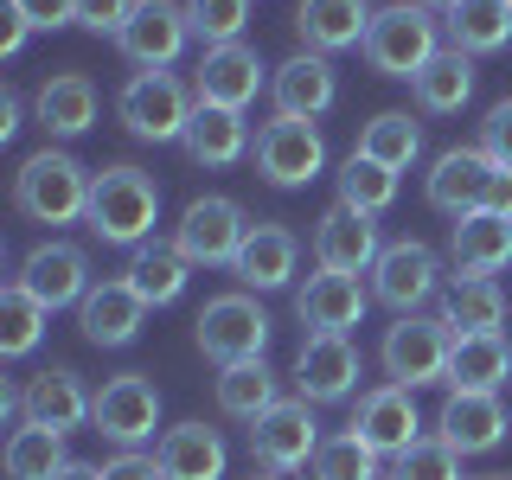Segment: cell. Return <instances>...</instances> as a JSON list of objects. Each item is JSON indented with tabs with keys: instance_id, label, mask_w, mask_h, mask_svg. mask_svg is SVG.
Wrapping results in <instances>:
<instances>
[{
	"instance_id": "6da1fadb",
	"label": "cell",
	"mask_w": 512,
	"mask_h": 480,
	"mask_svg": "<svg viewBox=\"0 0 512 480\" xmlns=\"http://www.w3.org/2000/svg\"><path fill=\"white\" fill-rule=\"evenodd\" d=\"M84 224L103 244H122V250H141L160 224V186L148 180L141 167H103L90 186V212Z\"/></svg>"
},
{
	"instance_id": "7a4b0ae2",
	"label": "cell",
	"mask_w": 512,
	"mask_h": 480,
	"mask_svg": "<svg viewBox=\"0 0 512 480\" xmlns=\"http://www.w3.org/2000/svg\"><path fill=\"white\" fill-rule=\"evenodd\" d=\"M90 186H96V173L64 148H39L13 173V199H20V212L32 224H77L90 212Z\"/></svg>"
},
{
	"instance_id": "3957f363",
	"label": "cell",
	"mask_w": 512,
	"mask_h": 480,
	"mask_svg": "<svg viewBox=\"0 0 512 480\" xmlns=\"http://www.w3.org/2000/svg\"><path fill=\"white\" fill-rule=\"evenodd\" d=\"M436 52H442V26H436V13L416 7V0L378 7L372 26H365V64H372L378 77H416Z\"/></svg>"
},
{
	"instance_id": "277c9868",
	"label": "cell",
	"mask_w": 512,
	"mask_h": 480,
	"mask_svg": "<svg viewBox=\"0 0 512 480\" xmlns=\"http://www.w3.org/2000/svg\"><path fill=\"white\" fill-rule=\"evenodd\" d=\"M384 378L423 391V384H448V359H455V327L442 314H397V327H384Z\"/></svg>"
},
{
	"instance_id": "5b68a950",
	"label": "cell",
	"mask_w": 512,
	"mask_h": 480,
	"mask_svg": "<svg viewBox=\"0 0 512 480\" xmlns=\"http://www.w3.org/2000/svg\"><path fill=\"white\" fill-rule=\"evenodd\" d=\"M122 122L135 141H186L192 128V109H199V96H192L173 71H135L116 96Z\"/></svg>"
},
{
	"instance_id": "8992f818",
	"label": "cell",
	"mask_w": 512,
	"mask_h": 480,
	"mask_svg": "<svg viewBox=\"0 0 512 480\" xmlns=\"http://www.w3.org/2000/svg\"><path fill=\"white\" fill-rule=\"evenodd\" d=\"M250 237V218L237 199H224V192H205V199H192L180 224H173V244H180V256L192 269H231L237 250H244Z\"/></svg>"
},
{
	"instance_id": "52a82bcc",
	"label": "cell",
	"mask_w": 512,
	"mask_h": 480,
	"mask_svg": "<svg viewBox=\"0 0 512 480\" xmlns=\"http://www.w3.org/2000/svg\"><path fill=\"white\" fill-rule=\"evenodd\" d=\"M192 340H199V352L218 372L224 365H250V359H263V346H269V314L256 308V295H218L192 320Z\"/></svg>"
},
{
	"instance_id": "ba28073f",
	"label": "cell",
	"mask_w": 512,
	"mask_h": 480,
	"mask_svg": "<svg viewBox=\"0 0 512 480\" xmlns=\"http://www.w3.org/2000/svg\"><path fill=\"white\" fill-rule=\"evenodd\" d=\"M250 154H256V173H263L269 186H282V192L320 180V167H327V141H320V128L314 122H295V116L263 122Z\"/></svg>"
},
{
	"instance_id": "9c48e42d",
	"label": "cell",
	"mask_w": 512,
	"mask_h": 480,
	"mask_svg": "<svg viewBox=\"0 0 512 480\" xmlns=\"http://www.w3.org/2000/svg\"><path fill=\"white\" fill-rule=\"evenodd\" d=\"M320 442H327V436H320L308 397H282V404L269 410L263 423H250V455L263 461L269 474H301V468H314Z\"/></svg>"
},
{
	"instance_id": "30bf717a",
	"label": "cell",
	"mask_w": 512,
	"mask_h": 480,
	"mask_svg": "<svg viewBox=\"0 0 512 480\" xmlns=\"http://www.w3.org/2000/svg\"><path fill=\"white\" fill-rule=\"evenodd\" d=\"M436 288H442V256L429 250V244L397 237V244L378 250V263H372V301H384V308H397V314H416V308L436 301Z\"/></svg>"
},
{
	"instance_id": "8fae6325",
	"label": "cell",
	"mask_w": 512,
	"mask_h": 480,
	"mask_svg": "<svg viewBox=\"0 0 512 480\" xmlns=\"http://www.w3.org/2000/svg\"><path fill=\"white\" fill-rule=\"evenodd\" d=\"M352 391H359V346H352V333H308L295 352V397L346 404Z\"/></svg>"
},
{
	"instance_id": "7c38bea8",
	"label": "cell",
	"mask_w": 512,
	"mask_h": 480,
	"mask_svg": "<svg viewBox=\"0 0 512 480\" xmlns=\"http://www.w3.org/2000/svg\"><path fill=\"white\" fill-rule=\"evenodd\" d=\"M186 39H192V20H186L180 0H135L128 26L116 32L122 58L141 64V71H167V64L186 52Z\"/></svg>"
},
{
	"instance_id": "4fadbf2b",
	"label": "cell",
	"mask_w": 512,
	"mask_h": 480,
	"mask_svg": "<svg viewBox=\"0 0 512 480\" xmlns=\"http://www.w3.org/2000/svg\"><path fill=\"white\" fill-rule=\"evenodd\" d=\"M90 423L103 429L116 448H141L160 429V391H154V378L148 372L109 378L103 391H96V416H90Z\"/></svg>"
},
{
	"instance_id": "5bb4252c",
	"label": "cell",
	"mask_w": 512,
	"mask_h": 480,
	"mask_svg": "<svg viewBox=\"0 0 512 480\" xmlns=\"http://www.w3.org/2000/svg\"><path fill=\"white\" fill-rule=\"evenodd\" d=\"M384 237L372 212H352V205H327L314 224V269H333V276H372Z\"/></svg>"
},
{
	"instance_id": "9a60e30c",
	"label": "cell",
	"mask_w": 512,
	"mask_h": 480,
	"mask_svg": "<svg viewBox=\"0 0 512 480\" xmlns=\"http://www.w3.org/2000/svg\"><path fill=\"white\" fill-rule=\"evenodd\" d=\"M352 436H359L365 448H378L384 461L404 455V448L423 436V416H416V391H404V384H378V391H365L359 404H352Z\"/></svg>"
},
{
	"instance_id": "2e32d148",
	"label": "cell",
	"mask_w": 512,
	"mask_h": 480,
	"mask_svg": "<svg viewBox=\"0 0 512 480\" xmlns=\"http://www.w3.org/2000/svg\"><path fill=\"white\" fill-rule=\"evenodd\" d=\"M493 173H500V160L487 148H448V154H436V167H429V205L448 212V218L487 212Z\"/></svg>"
},
{
	"instance_id": "e0dca14e",
	"label": "cell",
	"mask_w": 512,
	"mask_h": 480,
	"mask_svg": "<svg viewBox=\"0 0 512 480\" xmlns=\"http://www.w3.org/2000/svg\"><path fill=\"white\" fill-rule=\"evenodd\" d=\"M13 282H20L39 308H52V314L71 308V301H84L90 288H96L90 282V256L77 250V244H58V237H52V244H39V250H26V263H20V276H13Z\"/></svg>"
},
{
	"instance_id": "ac0fdd59",
	"label": "cell",
	"mask_w": 512,
	"mask_h": 480,
	"mask_svg": "<svg viewBox=\"0 0 512 480\" xmlns=\"http://www.w3.org/2000/svg\"><path fill=\"white\" fill-rule=\"evenodd\" d=\"M512 429V416L500 404V391H448V404L436 416V436L455 448V455H487L500 448Z\"/></svg>"
},
{
	"instance_id": "d6986e66",
	"label": "cell",
	"mask_w": 512,
	"mask_h": 480,
	"mask_svg": "<svg viewBox=\"0 0 512 480\" xmlns=\"http://www.w3.org/2000/svg\"><path fill=\"white\" fill-rule=\"evenodd\" d=\"M269 103H276V116L314 122V116H327V109L340 103V77H333V64L320 52H295L288 64L269 71Z\"/></svg>"
},
{
	"instance_id": "ffe728a7",
	"label": "cell",
	"mask_w": 512,
	"mask_h": 480,
	"mask_svg": "<svg viewBox=\"0 0 512 480\" xmlns=\"http://www.w3.org/2000/svg\"><path fill=\"white\" fill-rule=\"evenodd\" d=\"M269 84V71H263V58L250 52L244 39L237 45H212V52L199 58V77H192V96L199 103H218V109H250L256 103V90Z\"/></svg>"
},
{
	"instance_id": "44dd1931",
	"label": "cell",
	"mask_w": 512,
	"mask_h": 480,
	"mask_svg": "<svg viewBox=\"0 0 512 480\" xmlns=\"http://www.w3.org/2000/svg\"><path fill=\"white\" fill-rule=\"evenodd\" d=\"M365 301H372V288H359V276H333V269H314L295 288V314L308 333H352L365 320Z\"/></svg>"
},
{
	"instance_id": "7402d4cb",
	"label": "cell",
	"mask_w": 512,
	"mask_h": 480,
	"mask_svg": "<svg viewBox=\"0 0 512 480\" xmlns=\"http://www.w3.org/2000/svg\"><path fill=\"white\" fill-rule=\"evenodd\" d=\"M90 416H96V397L84 391V378H77L71 365H52V372H39L26 384V423L71 436V429H84Z\"/></svg>"
},
{
	"instance_id": "603a6c76",
	"label": "cell",
	"mask_w": 512,
	"mask_h": 480,
	"mask_svg": "<svg viewBox=\"0 0 512 480\" xmlns=\"http://www.w3.org/2000/svg\"><path fill=\"white\" fill-rule=\"evenodd\" d=\"M32 116H39V128H45V135H58V141L90 135V128H96V84H90L84 71L45 77L39 96H32Z\"/></svg>"
},
{
	"instance_id": "cb8c5ba5",
	"label": "cell",
	"mask_w": 512,
	"mask_h": 480,
	"mask_svg": "<svg viewBox=\"0 0 512 480\" xmlns=\"http://www.w3.org/2000/svg\"><path fill=\"white\" fill-rule=\"evenodd\" d=\"M141 314H148V301L128 282H96L90 295L77 301V327H84L90 346H128L141 333Z\"/></svg>"
},
{
	"instance_id": "d4e9b609",
	"label": "cell",
	"mask_w": 512,
	"mask_h": 480,
	"mask_svg": "<svg viewBox=\"0 0 512 480\" xmlns=\"http://www.w3.org/2000/svg\"><path fill=\"white\" fill-rule=\"evenodd\" d=\"M365 26H372V7H365V0H301L295 7L301 45L320 52V58L346 52V45H365Z\"/></svg>"
},
{
	"instance_id": "484cf974",
	"label": "cell",
	"mask_w": 512,
	"mask_h": 480,
	"mask_svg": "<svg viewBox=\"0 0 512 480\" xmlns=\"http://www.w3.org/2000/svg\"><path fill=\"white\" fill-rule=\"evenodd\" d=\"M448 256H455L461 276H500V269L512 263V218H500V212L455 218V231H448Z\"/></svg>"
},
{
	"instance_id": "4316f807",
	"label": "cell",
	"mask_w": 512,
	"mask_h": 480,
	"mask_svg": "<svg viewBox=\"0 0 512 480\" xmlns=\"http://www.w3.org/2000/svg\"><path fill=\"white\" fill-rule=\"evenodd\" d=\"M295 256H301L295 231H282V224H250L231 276L244 288H288V282H295Z\"/></svg>"
},
{
	"instance_id": "83f0119b",
	"label": "cell",
	"mask_w": 512,
	"mask_h": 480,
	"mask_svg": "<svg viewBox=\"0 0 512 480\" xmlns=\"http://www.w3.org/2000/svg\"><path fill=\"white\" fill-rule=\"evenodd\" d=\"M180 148L199 160V167H231V160H244L256 141H250V122L244 109H218V103H199L192 109V128Z\"/></svg>"
},
{
	"instance_id": "f1b7e54d",
	"label": "cell",
	"mask_w": 512,
	"mask_h": 480,
	"mask_svg": "<svg viewBox=\"0 0 512 480\" xmlns=\"http://www.w3.org/2000/svg\"><path fill=\"white\" fill-rule=\"evenodd\" d=\"M154 461H160V474L167 480H224V442H218V429H205V423H180V429H167L154 448Z\"/></svg>"
},
{
	"instance_id": "f546056e",
	"label": "cell",
	"mask_w": 512,
	"mask_h": 480,
	"mask_svg": "<svg viewBox=\"0 0 512 480\" xmlns=\"http://www.w3.org/2000/svg\"><path fill=\"white\" fill-rule=\"evenodd\" d=\"M448 45L468 58L506 52L512 45V0H455L448 7Z\"/></svg>"
},
{
	"instance_id": "4dcf8cb0",
	"label": "cell",
	"mask_w": 512,
	"mask_h": 480,
	"mask_svg": "<svg viewBox=\"0 0 512 480\" xmlns=\"http://www.w3.org/2000/svg\"><path fill=\"white\" fill-rule=\"evenodd\" d=\"M512 378V346L506 333H461L448 359V391H500Z\"/></svg>"
},
{
	"instance_id": "1f68e13d",
	"label": "cell",
	"mask_w": 512,
	"mask_h": 480,
	"mask_svg": "<svg viewBox=\"0 0 512 480\" xmlns=\"http://www.w3.org/2000/svg\"><path fill=\"white\" fill-rule=\"evenodd\" d=\"M410 90H416V109H429V116H455V109L474 96V58L455 52V45H442V52L410 77Z\"/></svg>"
},
{
	"instance_id": "d6a6232c",
	"label": "cell",
	"mask_w": 512,
	"mask_h": 480,
	"mask_svg": "<svg viewBox=\"0 0 512 480\" xmlns=\"http://www.w3.org/2000/svg\"><path fill=\"white\" fill-rule=\"evenodd\" d=\"M442 320L461 333H500L506 327V288L493 276H455L448 282V301H442Z\"/></svg>"
},
{
	"instance_id": "836d02e7",
	"label": "cell",
	"mask_w": 512,
	"mask_h": 480,
	"mask_svg": "<svg viewBox=\"0 0 512 480\" xmlns=\"http://www.w3.org/2000/svg\"><path fill=\"white\" fill-rule=\"evenodd\" d=\"M276 404H282V391H276V372H269L263 359L224 365L218 372V410L231 416V423H263Z\"/></svg>"
},
{
	"instance_id": "e575fe53",
	"label": "cell",
	"mask_w": 512,
	"mask_h": 480,
	"mask_svg": "<svg viewBox=\"0 0 512 480\" xmlns=\"http://www.w3.org/2000/svg\"><path fill=\"white\" fill-rule=\"evenodd\" d=\"M186 256H180V244H141L135 250V263H128V288H135L148 308H173V301L186 295Z\"/></svg>"
},
{
	"instance_id": "d590c367",
	"label": "cell",
	"mask_w": 512,
	"mask_h": 480,
	"mask_svg": "<svg viewBox=\"0 0 512 480\" xmlns=\"http://www.w3.org/2000/svg\"><path fill=\"white\" fill-rule=\"evenodd\" d=\"M64 468H71V455H64V436H58V429L20 423L7 436V480H58Z\"/></svg>"
},
{
	"instance_id": "8d00e7d4",
	"label": "cell",
	"mask_w": 512,
	"mask_h": 480,
	"mask_svg": "<svg viewBox=\"0 0 512 480\" xmlns=\"http://www.w3.org/2000/svg\"><path fill=\"white\" fill-rule=\"evenodd\" d=\"M391 199H397V173L384 167V160H372V154L352 148V154L340 160V205L378 218V212H391Z\"/></svg>"
},
{
	"instance_id": "74e56055",
	"label": "cell",
	"mask_w": 512,
	"mask_h": 480,
	"mask_svg": "<svg viewBox=\"0 0 512 480\" xmlns=\"http://www.w3.org/2000/svg\"><path fill=\"white\" fill-rule=\"evenodd\" d=\"M359 154H372L384 160L391 173H404L416 154H423V128L410 122V109H384V116L365 122V135H359Z\"/></svg>"
},
{
	"instance_id": "f35d334b",
	"label": "cell",
	"mask_w": 512,
	"mask_h": 480,
	"mask_svg": "<svg viewBox=\"0 0 512 480\" xmlns=\"http://www.w3.org/2000/svg\"><path fill=\"white\" fill-rule=\"evenodd\" d=\"M45 320H52V308H39L20 282L0 288V352H7V359H26V352L45 340Z\"/></svg>"
},
{
	"instance_id": "ab89813d",
	"label": "cell",
	"mask_w": 512,
	"mask_h": 480,
	"mask_svg": "<svg viewBox=\"0 0 512 480\" xmlns=\"http://www.w3.org/2000/svg\"><path fill=\"white\" fill-rule=\"evenodd\" d=\"M314 480H384V455L378 448H365L359 436H327L320 442V455H314V468H308Z\"/></svg>"
},
{
	"instance_id": "60d3db41",
	"label": "cell",
	"mask_w": 512,
	"mask_h": 480,
	"mask_svg": "<svg viewBox=\"0 0 512 480\" xmlns=\"http://www.w3.org/2000/svg\"><path fill=\"white\" fill-rule=\"evenodd\" d=\"M384 480H468V474H461V455L442 436H416L404 455L384 461Z\"/></svg>"
},
{
	"instance_id": "b9f144b4",
	"label": "cell",
	"mask_w": 512,
	"mask_h": 480,
	"mask_svg": "<svg viewBox=\"0 0 512 480\" xmlns=\"http://www.w3.org/2000/svg\"><path fill=\"white\" fill-rule=\"evenodd\" d=\"M186 20H192V39L212 45H237L250 26V0H186Z\"/></svg>"
},
{
	"instance_id": "7bdbcfd3",
	"label": "cell",
	"mask_w": 512,
	"mask_h": 480,
	"mask_svg": "<svg viewBox=\"0 0 512 480\" xmlns=\"http://www.w3.org/2000/svg\"><path fill=\"white\" fill-rule=\"evenodd\" d=\"M13 13L32 26V32H58V26H77V0H7Z\"/></svg>"
},
{
	"instance_id": "ee69618b",
	"label": "cell",
	"mask_w": 512,
	"mask_h": 480,
	"mask_svg": "<svg viewBox=\"0 0 512 480\" xmlns=\"http://www.w3.org/2000/svg\"><path fill=\"white\" fill-rule=\"evenodd\" d=\"M480 148L500 160V167H512V96L487 109V122H480Z\"/></svg>"
},
{
	"instance_id": "f6af8a7d",
	"label": "cell",
	"mask_w": 512,
	"mask_h": 480,
	"mask_svg": "<svg viewBox=\"0 0 512 480\" xmlns=\"http://www.w3.org/2000/svg\"><path fill=\"white\" fill-rule=\"evenodd\" d=\"M128 13H135V0H77V26L90 32H122Z\"/></svg>"
},
{
	"instance_id": "bcb514c9",
	"label": "cell",
	"mask_w": 512,
	"mask_h": 480,
	"mask_svg": "<svg viewBox=\"0 0 512 480\" xmlns=\"http://www.w3.org/2000/svg\"><path fill=\"white\" fill-rule=\"evenodd\" d=\"M103 480H167V474H160L154 455H141V448H122L116 461H103Z\"/></svg>"
},
{
	"instance_id": "7dc6e473",
	"label": "cell",
	"mask_w": 512,
	"mask_h": 480,
	"mask_svg": "<svg viewBox=\"0 0 512 480\" xmlns=\"http://www.w3.org/2000/svg\"><path fill=\"white\" fill-rule=\"evenodd\" d=\"M26 32H32V26H26V20H20V13H13V7H7V13H0V58H20V45H26Z\"/></svg>"
},
{
	"instance_id": "c3c4849f",
	"label": "cell",
	"mask_w": 512,
	"mask_h": 480,
	"mask_svg": "<svg viewBox=\"0 0 512 480\" xmlns=\"http://www.w3.org/2000/svg\"><path fill=\"white\" fill-rule=\"evenodd\" d=\"M13 128H20V96H13V90H0V141H7Z\"/></svg>"
},
{
	"instance_id": "681fc988",
	"label": "cell",
	"mask_w": 512,
	"mask_h": 480,
	"mask_svg": "<svg viewBox=\"0 0 512 480\" xmlns=\"http://www.w3.org/2000/svg\"><path fill=\"white\" fill-rule=\"evenodd\" d=\"M58 480H103V468H90V461H71V468H64Z\"/></svg>"
},
{
	"instance_id": "f907efd6",
	"label": "cell",
	"mask_w": 512,
	"mask_h": 480,
	"mask_svg": "<svg viewBox=\"0 0 512 480\" xmlns=\"http://www.w3.org/2000/svg\"><path fill=\"white\" fill-rule=\"evenodd\" d=\"M416 7H442V13H448V7H455V0H416Z\"/></svg>"
},
{
	"instance_id": "816d5d0a",
	"label": "cell",
	"mask_w": 512,
	"mask_h": 480,
	"mask_svg": "<svg viewBox=\"0 0 512 480\" xmlns=\"http://www.w3.org/2000/svg\"><path fill=\"white\" fill-rule=\"evenodd\" d=\"M250 480H282V474H269V468H263V474H250Z\"/></svg>"
}]
</instances>
